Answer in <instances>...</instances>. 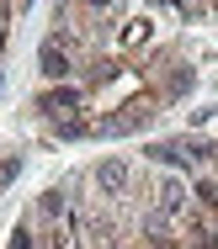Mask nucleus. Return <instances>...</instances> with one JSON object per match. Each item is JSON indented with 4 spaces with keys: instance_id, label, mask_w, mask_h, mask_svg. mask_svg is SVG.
<instances>
[{
    "instance_id": "nucleus-1",
    "label": "nucleus",
    "mask_w": 218,
    "mask_h": 249,
    "mask_svg": "<svg viewBox=\"0 0 218 249\" xmlns=\"http://www.w3.org/2000/svg\"><path fill=\"white\" fill-rule=\"evenodd\" d=\"M96 186H101L107 196H128V191H133V164H122V159L96 164Z\"/></svg>"
},
{
    "instance_id": "nucleus-2",
    "label": "nucleus",
    "mask_w": 218,
    "mask_h": 249,
    "mask_svg": "<svg viewBox=\"0 0 218 249\" xmlns=\"http://www.w3.org/2000/svg\"><path fill=\"white\" fill-rule=\"evenodd\" d=\"M38 69H43L48 80H69V74H75V58H69V48H64V43H43Z\"/></svg>"
},
{
    "instance_id": "nucleus-3",
    "label": "nucleus",
    "mask_w": 218,
    "mask_h": 249,
    "mask_svg": "<svg viewBox=\"0 0 218 249\" xmlns=\"http://www.w3.org/2000/svg\"><path fill=\"white\" fill-rule=\"evenodd\" d=\"M186 207V191H181V180H160V212L165 217H176Z\"/></svg>"
},
{
    "instance_id": "nucleus-4",
    "label": "nucleus",
    "mask_w": 218,
    "mask_h": 249,
    "mask_svg": "<svg viewBox=\"0 0 218 249\" xmlns=\"http://www.w3.org/2000/svg\"><path fill=\"white\" fill-rule=\"evenodd\" d=\"M38 217H43V223H59V217H64V191H43V196H38Z\"/></svg>"
},
{
    "instance_id": "nucleus-5",
    "label": "nucleus",
    "mask_w": 218,
    "mask_h": 249,
    "mask_svg": "<svg viewBox=\"0 0 218 249\" xmlns=\"http://www.w3.org/2000/svg\"><path fill=\"white\" fill-rule=\"evenodd\" d=\"M149 43V21H128L122 27V48H144Z\"/></svg>"
},
{
    "instance_id": "nucleus-6",
    "label": "nucleus",
    "mask_w": 218,
    "mask_h": 249,
    "mask_svg": "<svg viewBox=\"0 0 218 249\" xmlns=\"http://www.w3.org/2000/svg\"><path fill=\"white\" fill-rule=\"evenodd\" d=\"M155 5H170V11H181V16H197V0H155Z\"/></svg>"
},
{
    "instance_id": "nucleus-7",
    "label": "nucleus",
    "mask_w": 218,
    "mask_h": 249,
    "mask_svg": "<svg viewBox=\"0 0 218 249\" xmlns=\"http://www.w3.org/2000/svg\"><path fill=\"white\" fill-rule=\"evenodd\" d=\"M16 170H21L16 159H0V186H11V180H16Z\"/></svg>"
},
{
    "instance_id": "nucleus-8",
    "label": "nucleus",
    "mask_w": 218,
    "mask_h": 249,
    "mask_svg": "<svg viewBox=\"0 0 218 249\" xmlns=\"http://www.w3.org/2000/svg\"><path fill=\"white\" fill-rule=\"evenodd\" d=\"M85 5H91V11H112L117 0H85Z\"/></svg>"
}]
</instances>
